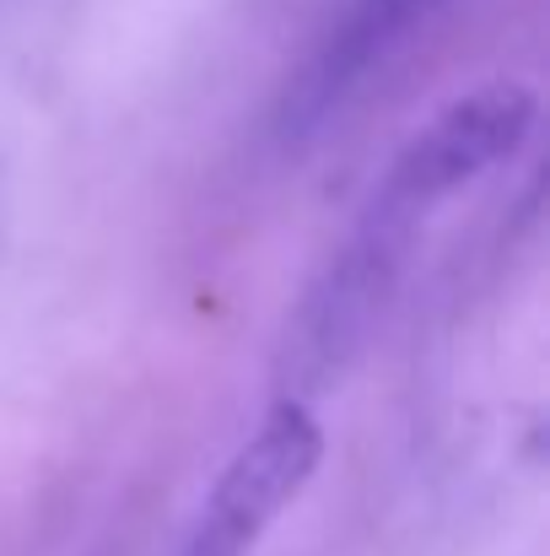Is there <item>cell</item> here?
<instances>
[{
    "mask_svg": "<svg viewBox=\"0 0 550 556\" xmlns=\"http://www.w3.org/2000/svg\"><path fill=\"white\" fill-rule=\"evenodd\" d=\"M319 454H324L319 421L297 400H281L221 470L183 556H243L308 486V476L319 470Z\"/></svg>",
    "mask_w": 550,
    "mask_h": 556,
    "instance_id": "6da1fadb",
    "label": "cell"
},
{
    "mask_svg": "<svg viewBox=\"0 0 550 556\" xmlns=\"http://www.w3.org/2000/svg\"><path fill=\"white\" fill-rule=\"evenodd\" d=\"M529 130H535V92L519 81H491L453 98L394 163L388 205L426 211L448 200L453 189H464L502 157H513Z\"/></svg>",
    "mask_w": 550,
    "mask_h": 556,
    "instance_id": "7a4b0ae2",
    "label": "cell"
},
{
    "mask_svg": "<svg viewBox=\"0 0 550 556\" xmlns=\"http://www.w3.org/2000/svg\"><path fill=\"white\" fill-rule=\"evenodd\" d=\"M437 0H357V11H351V22L341 27V38L324 49V60H319V71H314V109H324L341 87H351L357 76H362L367 65L405 33V27H415L426 11H432Z\"/></svg>",
    "mask_w": 550,
    "mask_h": 556,
    "instance_id": "3957f363",
    "label": "cell"
}]
</instances>
